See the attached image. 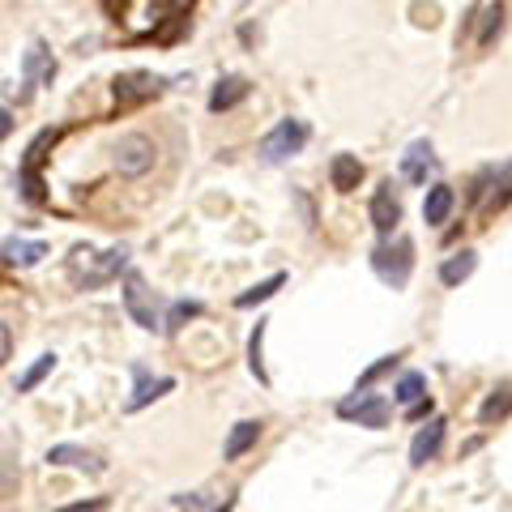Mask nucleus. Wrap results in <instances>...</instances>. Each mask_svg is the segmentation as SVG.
Wrapping results in <instances>:
<instances>
[{"label":"nucleus","mask_w":512,"mask_h":512,"mask_svg":"<svg viewBox=\"0 0 512 512\" xmlns=\"http://www.w3.org/2000/svg\"><path fill=\"white\" fill-rule=\"evenodd\" d=\"M282 286H286V274H269L265 282H256L252 291H244V295H239V299H235V308H256V303L274 299V295L282 291Z\"/></svg>","instance_id":"nucleus-20"},{"label":"nucleus","mask_w":512,"mask_h":512,"mask_svg":"<svg viewBox=\"0 0 512 512\" xmlns=\"http://www.w3.org/2000/svg\"><path fill=\"white\" fill-rule=\"evenodd\" d=\"M453 188L448 184H436V188H427V201H423V218H427V227H444L448 214H453Z\"/></svg>","instance_id":"nucleus-13"},{"label":"nucleus","mask_w":512,"mask_h":512,"mask_svg":"<svg viewBox=\"0 0 512 512\" xmlns=\"http://www.w3.org/2000/svg\"><path fill=\"white\" fill-rule=\"evenodd\" d=\"M397 359H402V355H384L380 363H372V367H367V372L359 376V384H355V389L363 393V389H372V384L384 376V372H393V367H397Z\"/></svg>","instance_id":"nucleus-26"},{"label":"nucleus","mask_w":512,"mask_h":512,"mask_svg":"<svg viewBox=\"0 0 512 512\" xmlns=\"http://www.w3.org/2000/svg\"><path fill=\"white\" fill-rule=\"evenodd\" d=\"M474 265H478V256H474L470 248H461V252H453V256H448V261L440 265V282H444V286H461V282L474 274Z\"/></svg>","instance_id":"nucleus-18"},{"label":"nucleus","mask_w":512,"mask_h":512,"mask_svg":"<svg viewBox=\"0 0 512 512\" xmlns=\"http://www.w3.org/2000/svg\"><path fill=\"white\" fill-rule=\"evenodd\" d=\"M508 414H512V389L504 384V389H495V393L487 397V402L478 406V423H483V427H491V423L508 419Z\"/></svg>","instance_id":"nucleus-19"},{"label":"nucleus","mask_w":512,"mask_h":512,"mask_svg":"<svg viewBox=\"0 0 512 512\" xmlns=\"http://www.w3.org/2000/svg\"><path fill=\"white\" fill-rule=\"evenodd\" d=\"M303 141H308V124L286 116V120H278V124L261 137V158H265V163H286L291 154L303 150Z\"/></svg>","instance_id":"nucleus-2"},{"label":"nucleus","mask_w":512,"mask_h":512,"mask_svg":"<svg viewBox=\"0 0 512 512\" xmlns=\"http://www.w3.org/2000/svg\"><path fill=\"white\" fill-rule=\"evenodd\" d=\"M444 436H448V423L444 419H427V427H419V436L410 440V466H427V461H436L440 448H444Z\"/></svg>","instance_id":"nucleus-8"},{"label":"nucleus","mask_w":512,"mask_h":512,"mask_svg":"<svg viewBox=\"0 0 512 512\" xmlns=\"http://www.w3.org/2000/svg\"><path fill=\"white\" fill-rule=\"evenodd\" d=\"M86 461H94V457L82 453L77 444H56V448H47V466H86Z\"/></svg>","instance_id":"nucleus-23"},{"label":"nucleus","mask_w":512,"mask_h":512,"mask_svg":"<svg viewBox=\"0 0 512 512\" xmlns=\"http://www.w3.org/2000/svg\"><path fill=\"white\" fill-rule=\"evenodd\" d=\"M124 265H128V248H111L103 256H94L90 248H73V256H69V274L82 291H94V286L111 282Z\"/></svg>","instance_id":"nucleus-1"},{"label":"nucleus","mask_w":512,"mask_h":512,"mask_svg":"<svg viewBox=\"0 0 512 512\" xmlns=\"http://www.w3.org/2000/svg\"><path fill=\"white\" fill-rule=\"evenodd\" d=\"M256 440H261V423H256V419L235 423V427H231V436H227V444H222V457H227V461H239Z\"/></svg>","instance_id":"nucleus-16"},{"label":"nucleus","mask_w":512,"mask_h":512,"mask_svg":"<svg viewBox=\"0 0 512 512\" xmlns=\"http://www.w3.org/2000/svg\"><path fill=\"white\" fill-rule=\"evenodd\" d=\"M431 414V397H423V402H414V406H406V419L410 423H419V419H427Z\"/></svg>","instance_id":"nucleus-29"},{"label":"nucleus","mask_w":512,"mask_h":512,"mask_svg":"<svg viewBox=\"0 0 512 512\" xmlns=\"http://www.w3.org/2000/svg\"><path fill=\"white\" fill-rule=\"evenodd\" d=\"M500 13H504V5H500V0H491V5H487V22H483V30H478V43H483V47L500 35Z\"/></svg>","instance_id":"nucleus-27"},{"label":"nucleus","mask_w":512,"mask_h":512,"mask_svg":"<svg viewBox=\"0 0 512 512\" xmlns=\"http://www.w3.org/2000/svg\"><path fill=\"white\" fill-rule=\"evenodd\" d=\"M124 308H128V316H133L141 329H158V303H154V291H146L141 274L124 278Z\"/></svg>","instance_id":"nucleus-6"},{"label":"nucleus","mask_w":512,"mask_h":512,"mask_svg":"<svg viewBox=\"0 0 512 512\" xmlns=\"http://www.w3.org/2000/svg\"><path fill=\"white\" fill-rule=\"evenodd\" d=\"M397 222H402V201H397V192H393V180H384L372 197V227L389 239L397 231Z\"/></svg>","instance_id":"nucleus-7"},{"label":"nucleus","mask_w":512,"mask_h":512,"mask_svg":"<svg viewBox=\"0 0 512 512\" xmlns=\"http://www.w3.org/2000/svg\"><path fill=\"white\" fill-rule=\"evenodd\" d=\"M423 397H427V376H423V372H406L402 380H397V389H393V402L414 406V402H423Z\"/></svg>","instance_id":"nucleus-21"},{"label":"nucleus","mask_w":512,"mask_h":512,"mask_svg":"<svg viewBox=\"0 0 512 512\" xmlns=\"http://www.w3.org/2000/svg\"><path fill=\"white\" fill-rule=\"evenodd\" d=\"M107 495H99V500H82V504H64V508H56V512H107Z\"/></svg>","instance_id":"nucleus-28"},{"label":"nucleus","mask_w":512,"mask_h":512,"mask_svg":"<svg viewBox=\"0 0 512 512\" xmlns=\"http://www.w3.org/2000/svg\"><path fill=\"white\" fill-rule=\"evenodd\" d=\"M52 367H56V355H39V363L30 367V372L18 380V393H30V389H35V384H39L47 372H52Z\"/></svg>","instance_id":"nucleus-25"},{"label":"nucleus","mask_w":512,"mask_h":512,"mask_svg":"<svg viewBox=\"0 0 512 512\" xmlns=\"http://www.w3.org/2000/svg\"><path fill=\"white\" fill-rule=\"evenodd\" d=\"M0 350H5V359L13 355V333H9V325H5V329H0Z\"/></svg>","instance_id":"nucleus-30"},{"label":"nucleus","mask_w":512,"mask_h":512,"mask_svg":"<svg viewBox=\"0 0 512 512\" xmlns=\"http://www.w3.org/2000/svg\"><path fill=\"white\" fill-rule=\"evenodd\" d=\"M372 269L389 282V286H406L410 269H414V244L410 239H397V244H380L372 252Z\"/></svg>","instance_id":"nucleus-3"},{"label":"nucleus","mask_w":512,"mask_h":512,"mask_svg":"<svg viewBox=\"0 0 512 512\" xmlns=\"http://www.w3.org/2000/svg\"><path fill=\"white\" fill-rule=\"evenodd\" d=\"M52 77H56V60L52 52H47L43 43H35L26 52V86L35 90V86H52Z\"/></svg>","instance_id":"nucleus-11"},{"label":"nucleus","mask_w":512,"mask_h":512,"mask_svg":"<svg viewBox=\"0 0 512 512\" xmlns=\"http://www.w3.org/2000/svg\"><path fill=\"white\" fill-rule=\"evenodd\" d=\"M338 419L380 431V427H389V397H380V393H367V389L359 393V389H355V397H346V402L338 406Z\"/></svg>","instance_id":"nucleus-4"},{"label":"nucleus","mask_w":512,"mask_h":512,"mask_svg":"<svg viewBox=\"0 0 512 512\" xmlns=\"http://www.w3.org/2000/svg\"><path fill=\"white\" fill-rule=\"evenodd\" d=\"M154 167V141L141 133H128L116 141V171L120 175H146Z\"/></svg>","instance_id":"nucleus-5"},{"label":"nucleus","mask_w":512,"mask_h":512,"mask_svg":"<svg viewBox=\"0 0 512 512\" xmlns=\"http://www.w3.org/2000/svg\"><path fill=\"white\" fill-rule=\"evenodd\" d=\"M244 99H248L244 77H222V82L214 86V94H210V111H231L235 103H244Z\"/></svg>","instance_id":"nucleus-17"},{"label":"nucleus","mask_w":512,"mask_h":512,"mask_svg":"<svg viewBox=\"0 0 512 512\" xmlns=\"http://www.w3.org/2000/svg\"><path fill=\"white\" fill-rule=\"evenodd\" d=\"M158 90H163V77H154V73H124V77H116V103L120 107L154 99Z\"/></svg>","instance_id":"nucleus-10"},{"label":"nucleus","mask_w":512,"mask_h":512,"mask_svg":"<svg viewBox=\"0 0 512 512\" xmlns=\"http://www.w3.org/2000/svg\"><path fill=\"white\" fill-rule=\"evenodd\" d=\"M329 180L338 192H355L359 180H363V163L355 154H333V163H329Z\"/></svg>","instance_id":"nucleus-14"},{"label":"nucleus","mask_w":512,"mask_h":512,"mask_svg":"<svg viewBox=\"0 0 512 512\" xmlns=\"http://www.w3.org/2000/svg\"><path fill=\"white\" fill-rule=\"evenodd\" d=\"M171 389H175V380H171V376H158V380H154L146 367L137 363V367H133V397H128V406H124V410H128V414H137L141 406H150L154 397H163V393H171Z\"/></svg>","instance_id":"nucleus-9"},{"label":"nucleus","mask_w":512,"mask_h":512,"mask_svg":"<svg viewBox=\"0 0 512 512\" xmlns=\"http://www.w3.org/2000/svg\"><path fill=\"white\" fill-rule=\"evenodd\" d=\"M261 342H265V320H256V329H252V338H248V367H252V376L269 384V372H265V363H261Z\"/></svg>","instance_id":"nucleus-22"},{"label":"nucleus","mask_w":512,"mask_h":512,"mask_svg":"<svg viewBox=\"0 0 512 512\" xmlns=\"http://www.w3.org/2000/svg\"><path fill=\"white\" fill-rule=\"evenodd\" d=\"M43 256H47V244H39V239H5L9 269H30V265H39Z\"/></svg>","instance_id":"nucleus-12"},{"label":"nucleus","mask_w":512,"mask_h":512,"mask_svg":"<svg viewBox=\"0 0 512 512\" xmlns=\"http://www.w3.org/2000/svg\"><path fill=\"white\" fill-rule=\"evenodd\" d=\"M431 167H436V154H431V146H427V141H414V146L406 150V158H402V175L410 184H427Z\"/></svg>","instance_id":"nucleus-15"},{"label":"nucleus","mask_w":512,"mask_h":512,"mask_svg":"<svg viewBox=\"0 0 512 512\" xmlns=\"http://www.w3.org/2000/svg\"><path fill=\"white\" fill-rule=\"evenodd\" d=\"M192 316H201V303H188V299L171 303V312H167V325H163V329H167V333H180Z\"/></svg>","instance_id":"nucleus-24"},{"label":"nucleus","mask_w":512,"mask_h":512,"mask_svg":"<svg viewBox=\"0 0 512 512\" xmlns=\"http://www.w3.org/2000/svg\"><path fill=\"white\" fill-rule=\"evenodd\" d=\"M231 508H235V500H222V504H218V508H210V512H231Z\"/></svg>","instance_id":"nucleus-31"}]
</instances>
